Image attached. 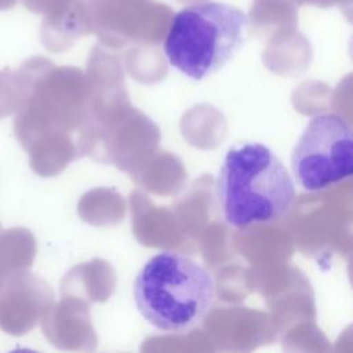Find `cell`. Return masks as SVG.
Returning a JSON list of instances; mask_svg holds the SVG:
<instances>
[{"instance_id":"cell-1","label":"cell","mask_w":353,"mask_h":353,"mask_svg":"<svg viewBox=\"0 0 353 353\" xmlns=\"http://www.w3.org/2000/svg\"><path fill=\"white\" fill-rule=\"evenodd\" d=\"M215 197L225 223L245 229L283 219L294 205L295 185L270 148L244 142L226 152Z\"/></svg>"},{"instance_id":"cell-2","label":"cell","mask_w":353,"mask_h":353,"mask_svg":"<svg viewBox=\"0 0 353 353\" xmlns=\"http://www.w3.org/2000/svg\"><path fill=\"white\" fill-rule=\"evenodd\" d=\"M134 301L154 328L183 334L196 328L215 299V280L196 259L174 251L152 256L134 280Z\"/></svg>"},{"instance_id":"cell-3","label":"cell","mask_w":353,"mask_h":353,"mask_svg":"<svg viewBox=\"0 0 353 353\" xmlns=\"http://www.w3.org/2000/svg\"><path fill=\"white\" fill-rule=\"evenodd\" d=\"M248 17L225 3H199L178 11L163 48L182 74L201 80L225 66L244 43Z\"/></svg>"},{"instance_id":"cell-4","label":"cell","mask_w":353,"mask_h":353,"mask_svg":"<svg viewBox=\"0 0 353 353\" xmlns=\"http://www.w3.org/2000/svg\"><path fill=\"white\" fill-rule=\"evenodd\" d=\"M295 182L306 192H320L353 172V137L346 119L319 113L305 125L291 153Z\"/></svg>"},{"instance_id":"cell-5","label":"cell","mask_w":353,"mask_h":353,"mask_svg":"<svg viewBox=\"0 0 353 353\" xmlns=\"http://www.w3.org/2000/svg\"><path fill=\"white\" fill-rule=\"evenodd\" d=\"M33 288L23 273L8 276L0 296V328L10 335H22L33 324Z\"/></svg>"},{"instance_id":"cell-6","label":"cell","mask_w":353,"mask_h":353,"mask_svg":"<svg viewBox=\"0 0 353 353\" xmlns=\"http://www.w3.org/2000/svg\"><path fill=\"white\" fill-rule=\"evenodd\" d=\"M32 239L23 229L0 232V269L8 274L29 263L32 258Z\"/></svg>"},{"instance_id":"cell-7","label":"cell","mask_w":353,"mask_h":353,"mask_svg":"<svg viewBox=\"0 0 353 353\" xmlns=\"http://www.w3.org/2000/svg\"><path fill=\"white\" fill-rule=\"evenodd\" d=\"M18 79L10 69L0 72V117L11 114L18 106Z\"/></svg>"},{"instance_id":"cell-8","label":"cell","mask_w":353,"mask_h":353,"mask_svg":"<svg viewBox=\"0 0 353 353\" xmlns=\"http://www.w3.org/2000/svg\"><path fill=\"white\" fill-rule=\"evenodd\" d=\"M8 276H10L8 273H6L4 270L0 269V296H1V292H3V290H4V285H6V281H7Z\"/></svg>"},{"instance_id":"cell-9","label":"cell","mask_w":353,"mask_h":353,"mask_svg":"<svg viewBox=\"0 0 353 353\" xmlns=\"http://www.w3.org/2000/svg\"><path fill=\"white\" fill-rule=\"evenodd\" d=\"M15 0H0V10H8L12 7Z\"/></svg>"},{"instance_id":"cell-10","label":"cell","mask_w":353,"mask_h":353,"mask_svg":"<svg viewBox=\"0 0 353 353\" xmlns=\"http://www.w3.org/2000/svg\"><path fill=\"white\" fill-rule=\"evenodd\" d=\"M0 232H1V225H0Z\"/></svg>"}]
</instances>
